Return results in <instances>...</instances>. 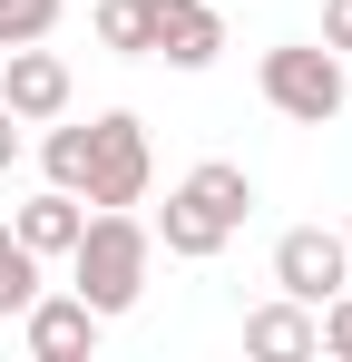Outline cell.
<instances>
[{
    "instance_id": "cell-12",
    "label": "cell",
    "mask_w": 352,
    "mask_h": 362,
    "mask_svg": "<svg viewBox=\"0 0 352 362\" xmlns=\"http://www.w3.org/2000/svg\"><path fill=\"white\" fill-rule=\"evenodd\" d=\"M98 49H117V59H147V0H98Z\"/></svg>"
},
{
    "instance_id": "cell-8",
    "label": "cell",
    "mask_w": 352,
    "mask_h": 362,
    "mask_svg": "<svg viewBox=\"0 0 352 362\" xmlns=\"http://www.w3.org/2000/svg\"><path fill=\"white\" fill-rule=\"evenodd\" d=\"M98 333H108V323H98L78 294H49V284H40V294H30V313H20V343H30L40 362H78V353H98Z\"/></svg>"
},
{
    "instance_id": "cell-14",
    "label": "cell",
    "mask_w": 352,
    "mask_h": 362,
    "mask_svg": "<svg viewBox=\"0 0 352 362\" xmlns=\"http://www.w3.org/2000/svg\"><path fill=\"white\" fill-rule=\"evenodd\" d=\"M59 10H69V0H0V49L49 40V30H59Z\"/></svg>"
},
{
    "instance_id": "cell-1",
    "label": "cell",
    "mask_w": 352,
    "mask_h": 362,
    "mask_svg": "<svg viewBox=\"0 0 352 362\" xmlns=\"http://www.w3.org/2000/svg\"><path fill=\"white\" fill-rule=\"evenodd\" d=\"M59 264H69V294L88 303L98 323H117L127 303L147 294L157 235H147V216H137V206H88V226H78V245H69Z\"/></svg>"
},
{
    "instance_id": "cell-6",
    "label": "cell",
    "mask_w": 352,
    "mask_h": 362,
    "mask_svg": "<svg viewBox=\"0 0 352 362\" xmlns=\"http://www.w3.org/2000/svg\"><path fill=\"white\" fill-rule=\"evenodd\" d=\"M352 284V255H343V226H284L274 235V294L293 303H323Z\"/></svg>"
},
{
    "instance_id": "cell-18",
    "label": "cell",
    "mask_w": 352,
    "mask_h": 362,
    "mask_svg": "<svg viewBox=\"0 0 352 362\" xmlns=\"http://www.w3.org/2000/svg\"><path fill=\"white\" fill-rule=\"evenodd\" d=\"M0 245H10V216H0Z\"/></svg>"
},
{
    "instance_id": "cell-10",
    "label": "cell",
    "mask_w": 352,
    "mask_h": 362,
    "mask_svg": "<svg viewBox=\"0 0 352 362\" xmlns=\"http://www.w3.org/2000/svg\"><path fill=\"white\" fill-rule=\"evenodd\" d=\"M245 353L254 362H313L323 353V343H313V303H293V294L254 303V313H245Z\"/></svg>"
},
{
    "instance_id": "cell-2",
    "label": "cell",
    "mask_w": 352,
    "mask_h": 362,
    "mask_svg": "<svg viewBox=\"0 0 352 362\" xmlns=\"http://www.w3.org/2000/svg\"><path fill=\"white\" fill-rule=\"evenodd\" d=\"M245 216H254V177L235 167V157H206V167H186L167 186V206H157V226L147 235L167 245L176 264H206V255H225L245 235Z\"/></svg>"
},
{
    "instance_id": "cell-15",
    "label": "cell",
    "mask_w": 352,
    "mask_h": 362,
    "mask_svg": "<svg viewBox=\"0 0 352 362\" xmlns=\"http://www.w3.org/2000/svg\"><path fill=\"white\" fill-rule=\"evenodd\" d=\"M323 49H343V59H352V0H323Z\"/></svg>"
},
{
    "instance_id": "cell-16",
    "label": "cell",
    "mask_w": 352,
    "mask_h": 362,
    "mask_svg": "<svg viewBox=\"0 0 352 362\" xmlns=\"http://www.w3.org/2000/svg\"><path fill=\"white\" fill-rule=\"evenodd\" d=\"M20 147H30V137H20V118H10V108H0V177H10V167H20Z\"/></svg>"
},
{
    "instance_id": "cell-17",
    "label": "cell",
    "mask_w": 352,
    "mask_h": 362,
    "mask_svg": "<svg viewBox=\"0 0 352 362\" xmlns=\"http://www.w3.org/2000/svg\"><path fill=\"white\" fill-rule=\"evenodd\" d=\"M343 255H352V216H343Z\"/></svg>"
},
{
    "instance_id": "cell-3",
    "label": "cell",
    "mask_w": 352,
    "mask_h": 362,
    "mask_svg": "<svg viewBox=\"0 0 352 362\" xmlns=\"http://www.w3.org/2000/svg\"><path fill=\"white\" fill-rule=\"evenodd\" d=\"M254 88H264V108L293 127H333L352 108V59L343 49H323V40H284V49H264L254 59Z\"/></svg>"
},
{
    "instance_id": "cell-7",
    "label": "cell",
    "mask_w": 352,
    "mask_h": 362,
    "mask_svg": "<svg viewBox=\"0 0 352 362\" xmlns=\"http://www.w3.org/2000/svg\"><path fill=\"white\" fill-rule=\"evenodd\" d=\"M147 59L167 69H216L225 59V20H216V0H147Z\"/></svg>"
},
{
    "instance_id": "cell-11",
    "label": "cell",
    "mask_w": 352,
    "mask_h": 362,
    "mask_svg": "<svg viewBox=\"0 0 352 362\" xmlns=\"http://www.w3.org/2000/svg\"><path fill=\"white\" fill-rule=\"evenodd\" d=\"M40 177L69 186V196L88 186V127H78V118H49V137H40Z\"/></svg>"
},
{
    "instance_id": "cell-4",
    "label": "cell",
    "mask_w": 352,
    "mask_h": 362,
    "mask_svg": "<svg viewBox=\"0 0 352 362\" xmlns=\"http://www.w3.org/2000/svg\"><path fill=\"white\" fill-rule=\"evenodd\" d=\"M147 186H157V147H147V118L137 108H108V118H88V206H147Z\"/></svg>"
},
{
    "instance_id": "cell-13",
    "label": "cell",
    "mask_w": 352,
    "mask_h": 362,
    "mask_svg": "<svg viewBox=\"0 0 352 362\" xmlns=\"http://www.w3.org/2000/svg\"><path fill=\"white\" fill-rule=\"evenodd\" d=\"M30 294H40V255L10 235V245H0V323H20V313H30Z\"/></svg>"
},
{
    "instance_id": "cell-5",
    "label": "cell",
    "mask_w": 352,
    "mask_h": 362,
    "mask_svg": "<svg viewBox=\"0 0 352 362\" xmlns=\"http://www.w3.org/2000/svg\"><path fill=\"white\" fill-rule=\"evenodd\" d=\"M69 98H78V78H69V59H59L49 40H20V49H0V108H10L20 127L69 118Z\"/></svg>"
},
{
    "instance_id": "cell-9",
    "label": "cell",
    "mask_w": 352,
    "mask_h": 362,
    "mask_svg": "<svg viewBox=\"0 0 352 362\" xmlns=\"http://www.w3.org/2000/svg\"><path fill=\"white\" fill-rule=\"evenodd\" d=\"M78 226H88V196H69V186H40L30 206H10V235L30 245L40 264H59V255L78 245Z\"/></svg>"
}]
</instances>
